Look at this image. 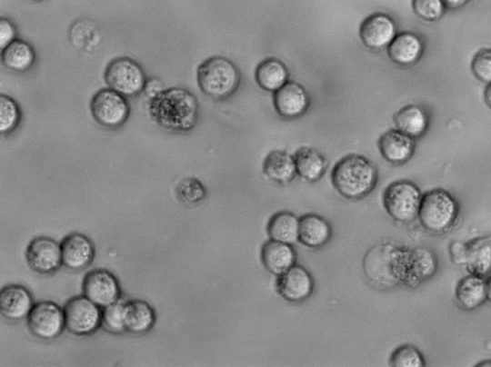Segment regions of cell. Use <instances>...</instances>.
<instances>
[{
  "label": "cell",
  "mask_w": 491,
  "mask_h": 367,
  "mask_svg": "<svg viewBox=\"0 0 491 367\" xmlns=\"http://www.w3.org/2000/svg\"><path fill=\"white\" fill-rule=\"evenodd\" d=\"M144 91L151 100L160 95L165 89L164 83L159 78L151 77L146 80Z\"/></svg>",
  "instance_id": "obj_38"
},
{
  "label": "cell",
  "mask_w": 491,
  "mask_h": 367,
  "mask_svg": "<svg viewBox=\"0 0 491 367\" xmlns=\"http://www.w3.org/2000/svg\"><path fill=\"white\" fill-rule=\"evenodd\" d=\"M296 173L308 182L314 183L321 180L327 168L326 157L317 150L303 147L294 155Z\"/></svg>",
  "instance_id": "obj_25"
},
{
  "label": "cell",
  "mask_w": 491,
  "mask_h": 367,
  "mask_svg": "<svg viewBox=\"0 0 491 367\" xmlns=\"http://www.w3.org/2000/svg\"><path fill=\"white\" fill-rule=\"evenodd\" d=\"M33 306V297L24 286L9 285L0 293V311L7 320L19 322L27 319Z\"/></svg>",
  "instance_id": "obj_18"
},
{
  "label": "cell",
  "mask_w": 491,
  "mask_h": 367,
  "mask_svg": "<svg viewBox=\"0 0 491 367\" xmlns=\"http://www.w3.org/2000/svg\"><path fill=\"white\" fill-rule=\"evenodd\" d=\"M63 265L74 272L82 271L92 264L95 250L94 243L81 233L66 236L62 243Z\"/></svg>",
  "instance_id": "obj_15"
},
{
  "label": "cell",
  "mask_w": 491,
  "mask_h": 367,
  "mask_svg": "<svg viewBox=\"0 0 491 367\" xmlns=\"http://www.w3.org/2000/svg\"><path fill=\"white\" fill-rule=\"evenodd\" d=\"M22 111L14 99L3 94L0 96V133L9 134L20 125Z\"/></svg>",
  "instance_id": "obj_31"
},
{
  "label": "cell",
  "mask_w": 491,
  "mask_h": 367,
  "mask_svg": "<svg viewBox=\"0 0 491 367\" xmlns=\"http://www.w3.org/2000/svg\"><path fill=\"white\" fill-rule=\"evenodd\" d=\"M436 254L426 248L397 251L393 256V273L399 282L416 287L427 281L436 272Z\"/></svg>",
  "instance_id": "obj_5"
},
{
  "label": "cell",
  "mask_w": 491,
  "mask_h": 367,
  "mask_svg": "<svg viewBox=\"0 0 491 367\" xmlns=\"http://www.w3.org/2000/svg\"><path fill=\"white\" fill-rule=\"evenodd\" d=\"M199 109L195 95L182 87H171L148 104V112L155 124L174 133H187L195 129Z\"/></svg>",
  "instance_id": "obj_1"
},
{
  "label": "cell",
  "mask_w": 491,
  "mask_h": 367,
  "mask_svg": "<svg viewBox=\"0 0 491 367\" xmlns=\"http://www.w3.org/2000/svg\"><path fill=\"white\" fill-rule=\"evenodd\" d=\"M478 366H491V361H487L486 362L478 364Z\"/></svg>",
  "instance_id": "obj_42"
},
{
  "label": "cell",
  "mask_w": 491,
  "mask_h": 367,
  "mask_svg": "<svg viewBox=\"0 0 491 367\" xmlns=\"http://www.w3.org/2000/svg\"><path fill=\"white\" fill-rule=\"evenodd\" d=\"M415 14L426 22L441 20L446 6L444 0H412Z\"/></svg>",
  "instance_id": "obj_34"
},
{
  "label": "cell",
  "mask_w": 491,
  "mask_h": 367,
  "mask_svg": "<svg viewBox=\"0 0 491 367\" xmlns=\"http://www.w3.org/2000/svg\"><path fill=\"white\" fill-rule=\"evenodd\" d=\"M155 312L145 302L127 301L125 307V323L126 332L135 335L147 333L155 325Z\"/></svg>",
  "instance_id": "obj_21"
},
{
  "label": "cell",
  "mask_w": 491,
  "mask_h": 367,
  "mask_svg": "<svg viewBox=\"0 0 491 367\" xmlns=\"http://www.w3.org/2000/svg\"><path fill=\"white\" fill-rule=\"evenodd\" d=\"M332 236L330 223L323 217L307 214L300 219L299 241L312 249L322 248Z\"/></svg>",
  "instance_id": "obj_22"
},
{
  "label": "cell",
  "mask_w": 491,
  "mask_h": 367,
  "mask_svg": "<svg viewBox=\"0 0 491 367\" xmlns=\"http://www.w3.org/2000/svg\"><path fill=\"white\" fill-rule=\"evenodd\" d=\"M396 130L414 139L422 137L429 128V116L426 111L417 104H409L395 115Z\"/></svg>",
  "instance_id": "obj_23"
},
{
  "label": "cell",
  "mask_w": 491,
  "mask_h": 367,
  "mask_svg": "<svg viewBox=\"0 0 491 367\" xmlns=\"http://www.w3.org/2000/svg\"><path fill=\"white\" fill-rule=\"evenodd\" d=\"M424 195L412 182L400 181L386 188L383 203L386 212L397 222L410 223L418 217Z\"/></svg>",
  "instance_id": "obj_6"
},
{
  "label": "cell",
  "mask_w": 491,
  "mask_h": 367,
  "mask_svg": "<svg viewBox=\"0 0 491 367\" xmlns=\"http://www.w3.org/2000/svg\"><path fill=\"white\" fill-rule=\"evenodd\" d=\"M30 2L41 3V2H43V0H30Z\"/></svg>",
  "instance_id": "obj_43"
},
{
  "label": "cell",
  "mask_w": 491,
  "mask_h": 367,
  "mask_svg": "<svg viewBox=\"0 0 491 367\" xmlns=\"http://www.w3.org/2000/svg\"><path fill=\"white\" fill-rule=\"evenodd\" d=\"M26 260L35 273H55L63 265L61 244L48 237L35 238L27 248Z\"/></svg>",
  "instance_id": "obj_12"
},
{
  "label": "cell",
  "mask_w": 491,
  "mask_h": 367,
  "mask_svg": "<svg viewBox=\"0 0 491 367\" xmlns=\"http://www.w3.org/2000/svg\"><path fill=\"white\" fill-rule=\"evenodd\" d=\"M472 74L485 84L491 83V48L477 52L471 62Z\"/></svg>",
  "instance_id": "obj_36"
},
{
  "label": "cell",
  "mask_w": 491,
  "mask_h": 367,
  "mask_svg": "<svg viewBox=\"0 0 491 367\" xmlns=\"http://www.w3.org/2000/svg\"><path fill=\"white\" fill-rule=\"evenodd\" d=\"M469 0H444L446 8L456 10L465 6Z\"/></svg>",
  "instance_id": "obj_39"
},
{
  "label": "cell",
  "mask_w": 491,
  "mask_h": 367,
  "mask_svg": "<svg viewBox=\"0 0 491 367\" xmlns=\"http://www.w3.org/2000/svg\"><path fill=\"white\" fill-rule=\"evenodd\" d=\"M83 293L100 308L107 307L121 297V288L117 278L106 270H95L85 275Z\"/></svg>",
  "instance_id": "obj_11"
},
{
  "label": "cell",
  "mask_w": 491,
  "mask_h": 367,
  "mask_svg": "<svg viewBox=\"0 0 491 367\" xmlns=\"http://www.w3.org/2000/svg\"><path fill=\"white\" fill-rule=\"evenodd\" d=\"M91 111L98 124L117 129L126 124L131 108L125 96L112 89H103L93 97Z\"/></svg>",
  "instance_id": "obj_9"
},
{
  "label": "cell",
  "mask_w": 491,
  "mask_h": 367,
  "mask_svg": "<svg viewBox=\"0 0 491 367\" xmlns=\"http://www.w3.org/2000/svg\"><path fill=\"white\" fill-rule=\"evenodd\" d=\"M65 329L75 336H89L102 326V310L85 295L73 297L64 307Z\"/></svg>",
  "instance_id": "obj_8"
},
{
  "label": "cell",
  "mask_w": 491,
  "mask_h": 367,
  "mask_svg": "<svg viewBox=\"0 0 491 367\" xmlns=\"http://www.w3.org/2000/svg\"><path fill=\"white\" fill-rule=\"evenodd\" d=\"M197 81L205 95L215 100H224L235 94L241 74L232 61L224 57H213L198 67Z\"/></svg>",
  "instance_id": "obj_3"
},
{
  "label": "cell",
  "mask_w": 491,
  "mask_h": 367,
  "mask_svg": "<svg viewBox=\"0 0 491 367\" xmlns=\"http://www.w3.org/2000/svg\"><path fill=\"white\" fill-rule=\"evenodd\" d=\"M263 172L273 182L287 184L296 176L295 157L285 151L271 152L263 164Z\"/></svg>",
  "instance_id": "obj_26"
},
{
  "label": "cell",
  "mask_w": 491,
  "mask_h": 367,
  "mask_svg": "<svg viewBox=\"0 0 491 367\" xmlns=\"http://www.w3.org/2000/svg\"><path fill=\"white\" fill-rule=\"evenodd\" d=\"M277 114L286 118L300 117L306 113L310 98L305 87L296 82H288L274 94Z\"/></svg>",
  "instance_id": "obj_16"
},
{
  "label": "cell",
  "mask_w": 491,
  "mask_h": 367,
  "mask_svg": "<svg viewBox=\"0 0 491 367\" xmlns=\"http://www.w3.org/2000/svg\"><path fill=\"white\" fill-rule=\"evenodd\" d=\"M256 80L261 89L275 94L289 82V72L282 61L270 58L257 66Z\"/></svg>",
  "instance_id": "obj_28"
},
{
  "label": "cell",
  "mask_w": 491,
  "mask_h": 367,
  "mask_svg": "<svg viewBox=\"0 0 491 367\" xmlns=\"http://www.w3.org/2000/svg\"><path fill=\"white\" fill-rule=\"evenodd\" d=\"M459 213V203L449 192L434 189L424 195L417 218L426 231L443 234L451 229Z\"/></svg>",
  "instance_id": "obj_4"
},
{
  "label": "cell",
  "mask_w": 491,
  "mask_h": 367,
  "mask_svg": "<svg viewBox=\"0 0 491 367\" xmlns=\"http://www.w3.org/2000/svg\"><path fill=\"white\" fill-rule=\"evenodd\" d=\"M391 365L394 367H424L425 358L418 349L410 344L398 347L391 357Z\"/></svg>",
  "instance_id": "obj_33"
},
{
  "label": "cell",
  "mask_w": 491,
  "mask_h": 367,
  "mask_svg": "<svg viewBox=\"0 0 491 367\" xmlns=\"http://www.w3.org/2000/svg\"><path fill=\"white\" fill-rule=\"evenodd\" d=\"M2 60L9 71L23 74L33 67L36 54L30 44L15 39L3 50Z\"/></svg>",
  "instance_id": "obj_29"
},
{
  "label": "cell",
  "mask_w": 491,
  "mask_h": 367,
  "mask_svg": "<svg viewBox=\"0 0 491 367\" xmlns=\"http://www.w3.org/2000/svg\"><path fill=\"white\" fill-rule=\"evenodd\" d=\"M26 320L31 333L44 341L58 338L65 328L64 309L51 302L35 304Z\"/></svg>",
  "instance_id": "obj_10"
},
{
  "label": "cell",
  "mask_w": 491,
  "mask_h": 367,
  "mask_svg": "<svg viewBox=\"0 0 491 367\" xmlns=\"http://www.w3.org/2000/svg\"><path fill=\"white\" fill-rule=\"evenodd\" d=\"M425 52V44L417 34L402 32L388 47L390 59L396 64L410 66L422 59Z\"/></svg>",
  "instance_id": "obj_19"
},
{
  "label": "cell",
  "mask_w": 491,
  "mask_h": 367,
  "mask_svg": "<svg viewBox=\"0 0 491 367\" xmlns=\"http://www.w3.org/2000/svg\"><path fill=\"white\" fill-rule=\"evenodd\" d=\"M127 301L120 299L115 303L103 308L102 310V326L110 333L121 334L126 332L125 323V307Z\"/></svg>",
  "instance_id": "obj_32"
},
{
  "label": "cell",
  "mask_w": 491,
  "mask_h": 367,
  "mask_svg": "<svg viewBox=\"0 0 491 367\" xmlns=\"http://www.w3.org/2000/svg\"><path fill=\"white\" fill-rule=\"evenodd\" d=\"M378 146L384 159L396 165L408 163L416 150L415 139L398 130L385 133L379 139Z\"/></svg>",
  "instance_id": "obj_17"
},
{
  "label": "cell",
  "mask_w": 491,
  "mask_h": 367,
  "mask_svg": "<svg viewBox=\"0 0 491 367\" xmlns=\"http://www.w3.org/2000/svg\"><path fill=\"white\" fill-rule=\"evenodd\" d=\"M278 293L289 303H303L314 290V281L309 272L302 266L295 265L279 275L276 282Z\"/></svg>",
  "instance_id": "obj_14"
},
{
  "label": "cell",
  "mask_w": 491,
  "mask_h": 367,
  "mask_svg": "<svg viewBox=\"0 0 491 367\" xmlns=\"http://www.w3.org/2000/svg\"><path fill=\"white\" fill-rule=\"evenodd\" d=\"M268 234L272 240L294 244L299 241L300 219L291 213H278L268 223Z\"/></svg>",
  "instance_id": "obj_30"
},
{
  "label": "cell",
  "mask_w": 491,
  "mask_h": 367,
  "mask_svg": "<svg viewBox=\"0 0 491 367\" xmlns=\"http://www.w3.org/2000/svg\"><path fill=\"white\" fill-rule=\"evenodd\" d=\"M110 89L125 97H134L145 90L146 76L135 61L122 57L113 60L104 75Z\"/></svg>",
  "instance_id": "obj_7"
},
{
  "label": "cell",
  "mask_w": 491,
  "mask_h": 367,
  "mask_svg": "<svg viewBox=\"0 0 491 367\" xmlns=\"http://www.w3.org/2000/svg\"><path fill=\"white\" fill-rule=\"evenodd\" d=\"M262 263L273 274H284L296 265V254L292 244L270 240L261 251Z\"/></svg>",
  "instance_id": "obj_20"
},
{
  "label": "cell",
  "mask_w": 491,
  "mask_h": 367,
  "mask_svg": "<svg viewBox=\"0 0 491 367\" xmlns=\"http://www.w3.org/2000/svg\"><path fill=\"white\" fill-rule=\"evenodd\" d=\"M176 193L181 202L185 203H196L205 198L206 190L199 180L195 178H185L178 184Z\"/></svg>",
  "instance_id": "obj_35"
},
{
  "label": "cell",
  "mask_w": 491,
  "mask_h": 367,
  "mask_svg": "<svg viewBox=\"0 0 491 367\" xmlns=\"http://www.w3.org/2000/svg\"><path fill=\"white\" fill-rule=\"evenodd\" d=\"M465 265L470 274L486 277L491 273L490 237H480L466 244Z\"/></svg>",
  "instance_id": "obj_24"
},
{
  "label": "cell",
  "mask_w": 491,
  "mask_h": 367,
  "mask_svg": "<svg viewBox=\"0 0 491 367\" xmlns=\"http://www.w3.org/2000/svg\"><path fill=\"white\" fill-rule=\"evenodd\" d=\"M16 29L15 25L7 19L3 17L0 21V48L4 50L15 40Z\"/></svg>",
  "instance_id": "obj_37"
},
{
  "label": "cell",
  "mask_w": 491,
  "mask_h": 367,
  "mask_svg": "<svg viewBox=\"0 0 491 367\" xmlns=\"http://www.w3.org/2000/svg\"><path fill=\"white\" fill-rule=\"evenodd\" d=\"M456 299L465 310L479 308L487 301L486 282L484 277L470 274L463 278L456 288Z\"/></svg>",
  "instance_id": "obj_27"
},
{
  "label": "cell",
  "mask_w": 491,
  "mask_h": 367,
  "mask_svg": "<svg viewBox=\"0 0 491 367\" xmlns=\"http://www.w3.org/2000/svg\"><path fill=\"white\" fill-rule=\"evenodd\" d=\"M378 172L375 164L357 154H349L332 171V184L339 193L349 200H359L376 188Z\"/></svg>",
  "instance_id": "obj_2"
},
{
  "label": "cell",
  "mask_w": 491,
  "mask_h": 367,
  "mask_svg": "<svg viewBox=\"0 0 491 367\" xmlns=\"http://www.w3.org/2000/svg\"><path fill=\"white\" fill-rule=\"evenodd\" d=\"M397 36V27L389 15L376 13L363 22L360 37L363 44L373 50L388 48Z\"/></svg>",
  "instance_id": "obj_13"
},
{
  "label": "cell",
  "mask_w": 491,
  "mask_h": 367,
  "mask_svg": "<svg viewBox=\"0 0 491 367\" xmlns=\"http://www.w3.org/2000/svg\"><path fill=\"white\" fill-rule=\"evenodd\" d=\"M484 97L487 106L491 109V83L486 86Z\"/></svg>",
  "instance_id": "obj_40"
},
{
  "label": "cell",
  "mask_w": 491,
  "mask_h": 367,
  "mask_svg": "<svg viewBox=\"0 0 491 367\" xmlns=\"http://www.w3.org/2000/svg\"><path fill=\"white\" fill-rule=\"evenodd\" d=\"M486 297L487 301L491 303V276L486 281Z\"/></svg>",
  "instance_id": "obj_41"
}]
</instances>
